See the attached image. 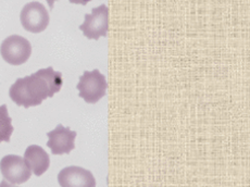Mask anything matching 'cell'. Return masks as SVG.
I'll use <instances>...</instances> for the list:
<instances>
[{
    "instance_id": "obj_6",
    "label": "cell",
    "mask_w": 250,
    "mask_h": 187,
    "mask_svg": "<svg viewBox=\"0 0 250 187\" xmlns=\"http://www.w3.org/2000/svg\"><path fill=\"white\" fill-rule=\"evenodd\" d=\"M3 179L11 184H23L31 179L32 171L22 157L8 155L0 161Z\"/></svg>"
},
{
    "instance_id": "obj_4",
    "label": "cell",
    "mask_w": 250,
    "mask_h": 187,
    "mask_svg": "<svg viewBox=\"0 0 250 187\" xmlns=\"http://www.w3.org/2000/svg\"><path fill=\"white\" fill-rule=\"evenodd\" d=\"M80 30L88 40L98 41L100 37L107 36L109 30V9L105 4L94 8L91 13L85 14V21Z\"/></svg>"
},
{
    "instance_id": "obj_8",
    "label": "cell",
    "mask_w": 250,
    "mask_h": 187,
    "mask_svg": "<svg viewBox=\"0 0 250 187\" xmlns=\"http://www.w3.org/2000/svg\"><path fill=\"white\" fill-rule=\"evenodd\" d=\"M61 187H96V180L90 171L81 166H68L58 174Z\"/></svg>"
},
{
    "instance_id": "obj_11",
    "label": "cell",
    "mask_w": 250,
    "mask_h": 187,
    "mask_svg": "<svg viewBox=\"0 0 250 187\" xmlns=\"http://www.w3.org/2000/svg\"><path fill=\"white\" fill-rule=\"evenodd\" d=\"M69 1L74 4H82V6H85V4H87L91 0H69Z\"/></svg>"
},
{
    "instance_id": "obj_9",
    "label": "cell",
    "mask_w": 250,
    "mask_h": 187,
    "mask_svg": "<svg viewBox=\"0 0 250 187\" xmlns=\"http://www.w3.org/2000/svg\"><path fill=\"white\" fill-rule=\"evenodd\" d=\"M24 161L36 176H41L49 169V155L41 146H28L24 153Z\"/></svg>"
},
{
    "instance_id": "obj_12",
    "label": "cell",
    "mask_w": 250,
    "mask_h": 187,
    "mask_svg": "<svg viewBox=\"0 0 250 187\" xmlns=\"http://www.w3.org/2000/svg\"><path fill=\"white\" fill-rule=\"evenodd\" d=\"M0 187H17V186H13L12 184H10L9 182L4 180V181L1 182V183H0Z\"/></svg>"
},
{
    "instance_id": "obj_1",
    "label": "cell",
    "mask_w": 250,
    "mask_h": 187,
    "mask_svg": "<svg viewBox=\"0 0 250 187\" xmlns=\"http://www.w3.org/2000/svg\"><path fill=\"white\" fill-rule=\"evenodd\" d=\"M63 79L60 72L49 66L38 70L36 73L18 79L9 90L13 103L24 108L40 105L45 99L60 92Z\"/></svg>"
},
{
    "instance_id": "obj_13",
    "label": "cell",
    "mask_w": 250,
    "mask_h": 187,
    "mask_svg": "<svg viewBox=\"0 0 250 187\" xmlns=\"http://www.w3.org/2000/svg\"><path fill=\"white\" fill-rule=\"evenodd\" d=\"M46 1L48 2V4H49L50 9H54V4H55V2L57 1V0H46Z\"/></svg>"
},
{
    "instance_id": "obj_2",
    "label": "cell",
    "mask_w": 250,
    "mask_h": 187,
    "mask_svg": "<svg viewBox=\"0 0 250 187\" xmlns=\"http://www.w3.org/2000/svg\"><path fill=\"white\" fill-rule=\"evenodd\" d=\"M107 80L105 76L99 72V70L85 71L80 78L78 84L80 97L86 103L96 104L99 102L107 92Z\"/></svg>"
},
{
    "instance_id": "obj_5",
    "label": "cell",
    "mask_w": 250,
    "mask_h": 187,
    "mask_svg": "<svg viewBox=\"0 0 250 187\" xmlns=\"http://www.w3.org/2000/svg\"><path fill=\"white\" fill-rule=\"evenodd\" d=\"M20 20L24 30L37 34L46 30L50 18L44 4L38 1H33L23 7Z\"/></svg>"
},
{
    "instance_id": "obj_7",
    "label": "cell",
    "mask_w": 250,
    "mask_h": 187,
    "mask_svg": "<svg viewBox=\"0 0 250 187\" xmlns=\"http://www.w3.org/2000/svg\"><path fill=\"white\" fill-rule=\"evenodd\" d=\"M47 136L49 138L47 146L50 148L52 155H68L75 148L76 132L61 124L48 133Z\"/></svg>"
},
{
    "instance_id": "obj_3",
    "label": "cell",
    "mask_w": 250,
    "mask_h": 187,
    "mask_svg": "<svg viewBox=\"0 0 250 187\" xmlns=\"http://www.w3.org/2000/svg\"><path fill=\"white\" fill-rule=\"evenodd\" d=\"M0 54L9 64L21 65L30 59L32 45L26 38L20 35H11L2 42L0 46Z\"/></svg>"
},
{
    "instance_id": "obj_10",
    "label": "cell",
    "mask_w": 250,
    "mask_h": 187,
    "mask_svg": "<svg viewBox=\"0 0 250 187\" xmlns=\"http://www.w3.org/2000/svg\"><path fill=\"white\" fill-rule=\"evenodd\" d=\"M13 133L12 120L9 117L8 108L6 104L0 105V143L10 142Z\"/></svg>"
}]
</instances>
